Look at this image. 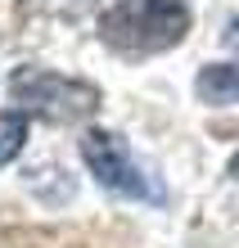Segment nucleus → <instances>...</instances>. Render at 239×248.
<instances>
[{
	"instance_id": "obj_2",
	"label": "nucleus",
	"mask_w": 239,
	"mask_h": 248,
	"mask_svg": "<svg viewBox=\"0 0 239 248\" xmlns=\"http://www.w3.org/2000/svg\"><path fill=\"white\" fill-rule=\"evenodd\" d=\"M77 149H81V163L95 176V185H104L109 194L131 199V203H149V208H162V203H167L162 181L140 163V154H131V144L117 136V131L91 126V131H81Z\"/></svg>"
},
{
	"instance_id": "obj_6",
	"label": "nucleus",
	"mask_w": 239,
	"mask_h": 248,
	"mask_svg": "<svg viewBox=\"0 0 239 248\" xmlns=\"http://www.w3.org/2000/svg\"><path fill=\"white\" fill-rule=\"evenodd\" d=\"M226 171H230V176L239 181V149H235V158H230V167H226Z\"/></svg>"
},
{
	"instance_id": "obj_3",
	"label": "nucleus",
	"mask_w": 239,
	"mask_h": 248,
	"mask_svg": "<svg viewBox=\"0 0 239 248\" xmlns=\"http://www.w3.org/2000/svg\"><path fill=\"white\" fill-rule=\"evenodd\" d=\"M9 95L27 104V113H41L50 122H81L99 108V86L68 77L54 68H23L9 77Z\"/></svg>"
},
{
	"instance_id": "obj_1",
	"label": "nucleus",
	"mask_w": 239,
	"mask_h": 248,
	"mask_svg": "<svg viewBox=\"0 0 239 248\" xmlns=\"http://www.w3.org/2000/svg\"><path fill=\"white\" fill-rule=\"evenodd\" d=\"M190 0H113L99 14L95 32L122 59H154L190 36Z\"/></svg>"
},
{
	"instance_id": "obj_4",
	"label": "nucleus",
	"mask_w": 239,
	"mask_h": 248,
	"mask_svg": "<svg viewBox=\"0 0 239 248\" xmlns=\"http://www.w3.org/2000/svg\"><path fill=\"white\" fill-rule=\"evenodd\" d=\"M194 95L207 108H235L239 104V63H207L194 77Z\"/></svg>"
},
{
	"instance_id": "obj_5",
	"label": "nucleus",
	"mask_w": 239,
	"mask_h": 248,
	"mask_svg": "<svg viewBox=\"0 0 239 248\" xmlns=\"http://www.w3.org/2000/svg\"><path fill=\"white\" fill-rule=\"evenodd\" d=\"M27 131H32V113L27 108H0V167H9L23 154Z\"/></svg>"
}]
</instances>
